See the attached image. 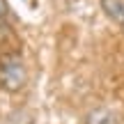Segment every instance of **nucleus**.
Returning <instances> with one entry per match:
<instances>
[{
  "label": "nucleus",
  "instance_id": "obj_3",
  "mask_svg": "<svg viewBox=\"0 0 124 124\" xmlns=\"http://www.w3.org/2000/svg\"><path fill=\"white\" fill-rule=\"evenodd\" d=\"M85 124H113V115L106 108H97L85 117Z\"/></svg>",
  "mask_w": 124,
  "mask_h": 124
},
{
  "label": "nucleus",
  "instance_id": "obj_2",
  "mask_svg": "<svg viewBox=\"0 0 124 124\" xmlns=\"http://www.w3.org/2000/svg\"><path fill=\"white\" fill-rule=\"evenodd\" d=\"M101 12L117 25H124V0H101Z\"/></svg>",
  "mask_w": 124,
  "mask_h": 124
},
{
  "label": "nucleus",
  "instance_id": "obj_4",
  "mask_svg": "<svg viewBox=\"0 0 124 124\" xmlns=\"http://www.w3.org/2000/svg\"><path fill=\"white\" fill-rule=\"evenodd\" d=\"M7 16H9V7H7V2H5V0H0V25L7 21Z\"/></svg>",
  "mask_w": 124,
  "mask_h": 124
},
{
  "label": "nucleus",
  "instance_id": "obj_1",
  "mask_svg": "<svg viewBox=\"0 0 124 124\" xmlns=\"http://www.w3.org/2000/svg\"><path fill=\"white\" fill-rule=\"evenodd\" d=\"M28 85V67L21 53H2L0 55V90L9 94L21 92Z\"/></svg>",
  "mask_w": 124,
  "mask_h": 124
}]
</instances>
